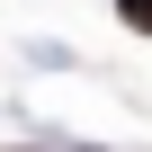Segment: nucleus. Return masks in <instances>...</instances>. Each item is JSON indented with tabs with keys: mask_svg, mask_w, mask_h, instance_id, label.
Masks as SVG:
<instances>
[{
	"mask_svg": "<svg viewBox=\"0 0 152 152\" xmlns=\"http://www.w3.org/2000/svg\"><path fill=\"white\" fill-rule=\"evenodd\" d=\"M116 18H125L134 36H152V0H116Z\"/></svg>",
	"mask_w": 152,
	"mask_h": 152,
	"instance_id": "1",
	"label": "nucleus"
},
{
	"mask_svg": "<svg viewBox=\"0 0 152 152\" xmlns=\"http://www.w3.org/2000/svg\"><path fill=\"white\" fill-rule=\"evenodd\" d=\"M90 152H99V143H90Z\"/></svg>",
	"mask_w": 152,
	"mask_h": 152,
	"instance_id": "2",
	"label": "nucleus"
}]
</instances>
